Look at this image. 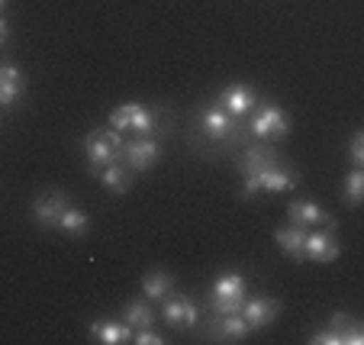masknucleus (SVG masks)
I'll list each match as a JSON object with an SVG mask.
<instances>
[{
	"mask_svg": "<svg viewBox=\"0 0 364 345\" xmlns=\"http://www.w3.org/2000/svg\"><path fill=\"white\" fill-rule=\"evenodd\" d=\"M197 129L203 132L206 139L223 142V145H239L242 139H245V129H239L235 117H229L223 107H203L197 117Z\"/></svg>",
	"mask_w": 364,
	"mask_h": 345,
	"instance_id": "3",
	"label": "nucleus"
},
{
	"mask_svg": "<svg viewBox=\"0 0 364 345\" xmlns=\"http://www.w3.org/2000/svg\"><path fill=\"white\" fill-rule=\"evenodd\" d=\"M300 184V174L294 171V168H284V165H274L268 168V171H258V174H245V181H242V197L245 201H252L255 193H284V191H294V187Z\"/></svg>",
	"mask_w": 364,
	"mask_h": 345,
	"instance_id": "4",
	"label": "nucleus"
},
{
	"mask_svg": "<svg viewBox=\"0 0 364 345\" xmlns=\"http://www.w3.org/2000/svg\"><path fill=\"white\" fill-rule=\"evenodd\" d=\"M110 129L132 132V136H151L155 132V117L142 104H119L110 113Z\"/></svg>",
	"mask_w": 364,
	"mask_h": 345,
	"instance_id": "6",
	"label": "nucleus"
},
{
	"mask_svg": "<svg viewBox=\"0 0 364 345\" xmlns=\"http://www.w3.org/2000/svg\"><path fill=\"white\" fill-rule=\"evenodd\" d=\"M287 216H290V223H296V226H303V229L336 226V220H332V216L326 213L319 203H313V201H294V203H287Z\"/></svg>",
	"mask_w": 364,
	"mask_h": 345,
	"instance_id": "15",
	"label": "nucleus"
},
{
	"mask_svg": "<svg viewBox=\"0 0 364 345\" xmlns=\"http://www.w3.org/2000/svg\"><path fill=\"white\" fill-rule=\"evenodd\" d=\"M68 207H71V201L65 191H42L33 201V220L39 223L42 229H55L58 216H62Z\"/></svg>",
	"mask_w": 364,
	"mask_h": 345,
	"instance_id": "9",
	"label": "nucleus"
},
{
	"mask_svg": "<svg viewBox=\"0 0 364 345\" xmlns=\"http://www.w3.org/2000/svg\"><path fill=\"white\" fill-rule=\"evenodd\" d=\"M216 107H223L229 117L242 120V117H248V113L258 107V97H255V90L245 87V84H229V87L220 90V97H216Z\"/></svg>",
	"mask_w": 364,
	"mask_h": 345,
	"instance_id": "11",
	"label": "nucleus"
},
{
	"mask_svg": "<svg viewBox=\"0 0 364 345\" xmlns=\"http://www.w3.org/2000/svg\"><path fill=\"white\" fill-rule=\"evenodd\" d=\"M329 326L342 336V345H364V326L355 317H348V313H342V310L332 313Z\"/></svg>",
	"mask_w": 364,
	"mask_h": 345,
	"instance_id": "22",
	"label": "nucleus"
},
{
	"mask_svg": "<svg viewBox=\"0 0 364 345\" xmlns=\"http://www.w3.org/2000/svg\"><path fill=\"white\" fill-rule=\"evenodd\" d=\"M58 229H62L65 235H71V239H84V235L90 233V216L84 213V210L68 207L62 216H58Z\"/></svg>",
	"mask_w": 364,
	"mask_h": 345,
	"instance_id": "23",
	"label": "nucleus"
},
{
	"mask_svg": "<svg viewBox=\"0 0 364 345\" xmlns=\"http://www.w3.org/2000/svg\"><path fill=\"white\" fill-rule=\"evenodd\" d=\"M23 94V75L16 65H0V107L7 110Z\"/></svg>",
	"mask_w": 364,
	"mask_h": 345,
	"instance_id": "20",
	"label": "nucleus"
},
{
	"mask_svg": "<svg viewBox=\"0 0 364 345\" xmlns=\"http://www.w3.org/2000/svg\"><path fill=\"white\" fill-rule=\"evenodd\" d=\"M132 342H136V345H165V336H159V332L149 326V329H136V332H132Z\"/></svg>",
	"mask_w": 364,
	"mask_h": 345,
	"instance_id": "27",
	"label": "nucleus"
},
{
	"mask_svg": "<svg viewBox=\"0 0 364 345\" xmlns=\"http://www.w3.org/2000/svg\"><path fill=\"white\" fill-rule=\"evenodd\" d=\"M306 233H309V229L296 226V223H290V226H277V229H274L277 249H281L284 255H287L290 262H296V265L303 262V242H306Z\"/></svg>",
	"mask_w": 364,
	"mask_h": 345,
	"instance_id": "17",
	"label": "nucleus"
},
{
	"mask_svg": "<svg viewBox=\"0 0 364 345\" xmlns=\"http://www.w3.org/2000/svg\"><path fill=\"white\" fill-rule=\"evenodd\" d=\"M119 152H123V132L90 129L87 136H84V159H87L90 174L100 171V168L110 165V161H119Z\"/></svg>",
	"mask_w": 364,
	"mask_h": 345,
	"instance_id": "2",
	"label": "nucleus"
},
{
	"mask_svg": "<svg viewBox=\"0 0 364 345\" xmlns=\"http://www.w3.org/2000/svg\"><path fill=\"white\" fill-rule=\"evenodd\" d=\"M364 197V168H351L348 178H345V201L348 207H358Z\"/></svg>",
	"mask_w": 364,
	"mask_h": 345,
	"instance_id": "24",
	"label": "nucleus"
},
{
	"mask_svg": "<svg viewBox=\"0 0 364 345\" xmlns=\"http://www.w3.org/2000/svg\"><path fill=\"white\" fill-rule=\"evenodd\" d=\"M7 39H10V23L4 20V14H0V46H4Z\"/></svg>",
	"mask_w": 364,
	"mask_h": 345,
	"instance_id": "28",
	"label": "nucleus"
},
{
	"mask_svg": "<svg viewBox=\"0 0 364 345\" xmlns=\"http://www.w3.org/2000/svg\"><path fill=\"white\" fill-rule=\"evenodd\" d=\"M4 10H7V0H0V14H4Z\"/></svg>",
	"mask_w": 364,
	"mask_h": 345,
	"instance_id": "29",
	"label": "nucleus"
},
{
	"mask_svg": "<svg viewBox=\"0 0 364 345\" xmlns=\"http://www.w3.org/2000/svg\"><path fill=\"white\" fill-rule=\"evenodd\" d=\"M132 326L126 323H117V319H94L90 323V339L94 342H100V345H126V342H132Z\"/></svg>",
	"mask_w": 364,
	"mask_h": 345,
	"instance_id": "16",
	"label": "nucleus"
},
{
	"mask_svg": "<svg viewBox=\"0 0 364 345\" xmlns=\"http://www.w3.org/2000/svg\"><path fill=\"white\" fill-rule=\"evenodd\" d=\"M155 317H159V310L151 307L149 297L126 300V307H123V319L132 326V329H149V326H155Z\"/></svg>",
	"mask_w": 364,
	"mask_h": 345,
	"instance_id": "21",
	"label": "nucleus"
},
{
	"mask_svg": "<svg viewBox=\"0 0 364 345\" xmlns=\"http://www.w3.org/2000/svg\"><path fill=\"white\" fill-rule=\"evenodd\" d=\"M94 174L100 178V184L110 193H126L132 187V171L123 161H110V165H103L100 171H94Z\"/></svg>",
	"mask_w": 364,
	"mask_h": 345,
	"instance_id": "19",
	"label": "nucleus"
},
{
	"mask_svg": "<svg viewBox=\"0 0 364 345\" xmlns=\"http://www.w3.org/2000/svg\"><path fill=\"white\" fill-rule=\"evenodd\" d=\"M159 159H161V145L151 136L129 139V142H123V152H119V161H123L129 171H149Z\"/></svg>",
	"mask_w": 364,
	"mask_h": 345,
	"instance_id": "7",
	"label": "nucleus"
},
{
	"mask_svg": "<svg viewBox=\"0 0 364 345\" xmlns=\"http://www.w3.org/2000/svg\"><path fill=\"white\" fill-rule=\"evenodd\" d=\"M274 165H281L277 149L271 142H258V139L248 145L245 152H242V159H239L242 174H258V171H268V168H274Z\"/></svg>",
	"mask_w": 364,
	"mask_h": 345,
	"instance_id": "14",
	"label": "nucleus"
},
{
	"mask_svg": "<svg viewBox=\"0 0 364 345\" xmlns=\"http://www.w3.org/2000/svg\"><path fill=\"white\" fill-rule=\"evenodd\" d=\"M242 317H245V323L255 329H264V326H271L277 317H281V300L274 297H245V304H242Z\"/></svg>",
	"mask_w": 364,
	"mask_h": 345,
	"instance_id": "13",
	"label": "nucleus"
},
{
	"mask_svg": "<svg viewBox=\"0 0 364 345\" xmlns=\"http://www.w3.org/2000/svg\"><path fill=\"white\" fill-rule=\"evenodd\" d=\"M248 297V284L239 271H223L210 284V310L213 313H239Z\"/></svg>",
	"mask_w": 364,
	"mask_h": 345,
	"instance_id": "1",
	"label": "nucleus"
},
{
	"mask_svg": "<svg viewBox=\"0 0 364 345\" xmlns=\"http://www.w3.org/2000/svg\"><path fill=\"white\" fill-rule=\"evenodd\" d=\"M210 336H213L216 342H245V339L252 336V326L245 323L242 313H213Z\"/></svg>",
	"mask_w": 364,
	"mask_h": 345,
	"instance_id": "12",
	"label": "nucleus"
},
{
	"mask_svg": "<svg viewBox=\"0 0 364 345\" xmlns=\"http://www.w3.org/2000/svg\"><path fill=\"white\" fill-rule=\"evenodd\" d=\"M306 342H313V345H342V336H338L332 326H316V329L306 336Z\"/></svg>",
	"mask_w": 364,
	"mask_h": 345,
	"instance_id": "25",
	"label": "nucleus"
},
{
	"mask_svg": "<svg viewBox=\"0 0 364 345\" xmlns=\"http://www.w3.org/2000/svg\"><path fill=\"white\" fill-rule=\"evenodd\" d=\"M338 252H342V242L329 233V226L319 229V233H306V242H303V262L329 265L338 258Z\"/></svg>",
	"mask_w": 364,
	"mask_h": 345,
	"instance_id": "10",
	"label": "nucleus"
},
{
	"mask_svg": "<svg viewBox=\"0 0 364 345\" xmlns=\"http://www.w3.org/2000/svg\"><path fill=\"white\" fill-rule=\"evenodd\" d=\"M245 132H252L258 142H274L290 132V120L277 104H264L262 110H252V123Z\"/></svg>",
	"mask_w": 364,
	"mask_h": 345,
	"instance_id": "5",
	"label": "nucleus"
},
{
	"mask_svg": "<svg viewBox=\"0 0 364 345\" xmlns=\"http://www.w3.org/2000/svg\"><path fill=\"white\" fill-rule=\"evenodd\" d=\"M161 319H165L171 329H193V326L200 323V310L197 304H193L187 294H168L165 300H161Z\"/></svg>",
	"mask_w": 364,
	"mask_h": 345,
	"instance_id": "8",
	"label": "nucleus"
},
{
	"mask_svg": "<svg viewBox=\"0 0 364 345\" xmlns=\"http://www.w3.org/2000/svg\"><path fill=\"white\" fill-rule=\"evenodd\" d=\"M174 275L171 271H161V268H155V271H145L142 275V297H149L151 304H161V300L168 297L174 290Z\"/></svg>",
	"mask_w": 364,
	"mask_h": 345,
	"instance_id": "18",
	"label": "nucleus"
},
{
	"mask_svg": "<svg viewBox=\"0 0 364 345\" xmlns=\"http://www.w3.org/2000/svg\"><path fill=\"white\" fill-rule=\"evenodd\" d=\"M348 159L355 168H364V132L358 129L355 136H351V145H348Z\"/></svg>",
	"mask_w": 364,
	"mask_h": 345,
	"instance_id": "26",
	"label": "nucleus"
}]
</instances>
